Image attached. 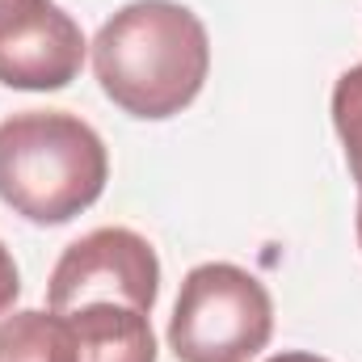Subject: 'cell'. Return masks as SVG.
<instances>
[{"label": "cell", "mask_w": 362, "mask_h": 362, "mask_svg": "<svg viewBox=\"0 0 362 362\" xmlns=\"http://www.w3.org/2000/svg\"><path fill=\"white\" fill-rule=\"evenodd\" d=\"M101 93L131 118L165 122L194 105L211 72L202 17L181 0H131L89 42Z\"/></svg>", "instance_id": "obj_1"}, {"label": "cell", "mask_w": 362, "mask_h": 362, "mask_svg": "<svg viewBox=\"0 0 362 362\" xmlns=\"http://www.w3.org/2000/svg\"><path fill=\"white\" fill-rule=\"evenodd\" d=\"M105 139L81 114L21 110L0 122V202L25 223H72L105 194Z\"/></svg>", "instance_id": "obj_2"}, {"label": "cell", "mask_w": 362, "mask_h": 362, "mask_svg": "<svg viewBox=\"0 0 362 362\" xmlns=\"http://www.w3.org/2000/svg\"><path fill=\"white\" fill-rule=\"evenodd\" d=\"M274 337V299L266 282L232 262H202L181 278L169 316L177 362H253Z\"/></svg>", "instance_id": "obj_3"}, {"label": "cell", "mask_w": 362, "mask_h": 362, "mask_svg": "<svg viewBox=\"0 0 362 362\" xmlns=\"http://www.w3.org/2000/svg\"><path fill=\"white\" fill-rule=\"evenodd\" d=\"M160 295V257L135 228H93L72 240L47 278V308L72 312L85 303H127L152 312Z\"/></svg>", "instance_id": "obj_4"}, {"label": "cell", "mask_w": 362, "mask_h": 362, "mask_svg": "<svg viewBox=\"0 0 362 362\" xmlns=\"http://www.w3.org/2000/svg\"><path fill=\"white\" fill-rule=\"evenodd\" d=\"M89 42L81 21L55 0H0V85L59 93L85 68Z\"/></svg>", "instance_id": "obj_5"}, {"label": "cell", "mask_w": 362, "mask_h": 362, "mask_svg": "<svg viewBox=\"0 0 362 362\" xmlns=\"http://www.w3.org/2000/svg\"><path fill=\"white\" fill-rule=\"evenodd\" d=\"M59 316L72 325L76 362H156L152 312L127 303H85Z\"/></svg>", "instance_id": "obj_6"}, {"label": "cell", "mask_w": 362, "mask_h": 362, "mask_svg": "<svg viewBox=\"0 0 362 362\" xmlns=\"http://www.w3.org/2000/svg\"><path fill=\"white\" fill-rule=\"evenodd\" d=\"M0 362H76V337L59 312H8L0 320Z\"/></svg>", "instance_id": "obj_7"}, {"label": "cell", "mask_w": 362, "mask_h": 362, "mask_svg": "<svg viewBox=\"0 0 362 362\" xmlns=\"http://www.w3.org/2000/svg\"><path fill=\"white\" fill-rule=\"evenodd\" d=\"M333 131L341 139V152H346V165H350L362 202V64L346 68L333 85Z\"/></svg>", "instance_id": "obj_8"}, {"label": "cell", "mask_w": 362, "mask_h": 362, "mask_svg": "<svg viewBox=\"0 0 362 362\" xmlns=\"http://www.w3.org/2000/svg\"><path fill=\"white\" fill-rule=\"evenodd\" d=\"M17 295H21V274H17L13 253H8V249H4V240H0V316H8V312H13Z\"/></svg>", "instance_id": "obj_9"}, {"label": "cell", "mask_w": 362, "mask_h": 362, "mask_svg": "<svg viewBox=\"0 0 362 362\" xmlns=\"http://www.w3.org/2000/svg\"><path fill=\"white\" fill-rule=\"evenodd\" d=\"M266 362H329V358L308 354V350H282V354H274V358H266Z\"/></svg>", "instance_id": "obj_10"}, {"label": "cell", "mask_w": 362, "mask_h": 362, "mask_svg": "<svg viewBox=\"0 0 362 362\" xmlns=\"http://www.w3.org/2000/svg\"><path fill=\"white\" fill-rule=\"evenodd\" d=\"M358 249H362V202H358Z\"/></svg>", "instance_id": "obj_11"}]
</instances>
